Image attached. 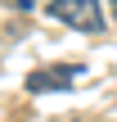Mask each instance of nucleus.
<instances>
[{
    "label": "nucleus",
    "mask_w": 117,
    "mask_h": 122,
    "mask_svg": "<svg viewBox=\"0 0 117 122\" xmlns=\"http://www.w3.org/2000/svg\"><path fill=\"white\" fill-rule=\"evenodd\" d=\"M50 14L77 32H104V9L99 0H50Z\"/></svg>",
    "instance_id": "obj_1"
},
{
    "label": "nucleus",
    "mask_w": 117,
    "mask_h": 122,
    "mask_svg": "<svg viewBox=\"0 0 117 122\" xmlns=\"http://www.w3.org/2000/svg\"><path fill=\"white\" fill-rule=\"evenodd\" d=\"M81 72H86L81 63H54V68H36V72L27 77V91H32V95H45V91H68V86H72Z\"/></svg>",
    "instance_id": "obj_2"
},
{
    "label": "nucleus",
    "mask_w": 117,
    "mask_h": 122,
    "mask_svg": "<svg viewBox=\"0 0 117 122\" xmlns=\"http://www.w3.org/2000/svg\"><path fill=\"white\" fill-rule=\"evenodd\" d=\"M5 5H9V9H32L36 0H5Z\"/></svg>",
    "instance_id": "obj_3"
},
{
    "label": "nucleus",
    "mask_w": 117,
    "mask_h": 122,
    "mask_svg": "<svg viewBox=\"0 0 117 122\" xmlns=\"http://www.w3.org/2000/svg\"><path fill=\"white\" fill-rule=\"evenodd\" d=\"M108 5H113V18H117V0H108Z\"/></svg>",
    "instance_id": "obj_4"
}]
</instances>
